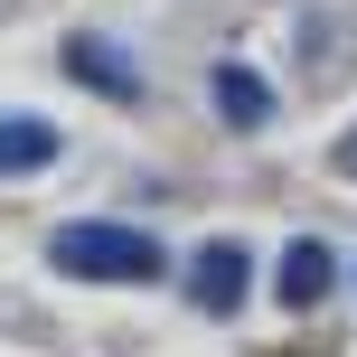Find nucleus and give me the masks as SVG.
I'll list each match as a JSON object with an SVG mask.
<instances>
[{
    "label": "nucleus",
    "mask_w": 357,
    "mask_h": 357,
    "mask_svg": "<svg viewBox=\"0 0 357 357\" xmlns=\"http://www.w3.org/2000/svg\"><path fill=\"white\" fill-rule=\"evenodd\" d=\"M47 264L75 273V282H160V245L142 226H56Z\"/></svg>",
    "instance_id": "f257e3e1"
},
{
    "label": "nucleus",
    "mask_w": 357,
    "mask_h": 357,
    "mask_svg": "<svg viewBox=\"0 0 357 357\" xmlns=\"http://www.w3.org/2000/svg\"><path fill=\"white\" fill-rule=\"evenodd\" d=\"M245 282H254L245 245H207V254L188 264V301L207 310V320H226V310H245Z\"/></svg>",
    "instance_id": "f03ea898"
},
{
    "label": "nucleus",
    "mask_w": 357,
    "mask_h": 357,
    "mask_svg": "<svg viewBox=\"0 0 357 357\" xmlns=\"http://www.w3.org/2000/svg\"><path fill=\"white\" fill-rule=\"evenodd\" d=\"M329 273H339V254L320 245V235H301V245L282 254V273H273V291H282V310H310L329 291Z\"/></svg>",
    "instance_id": "7ed1b4c3"
},
{
    "label": "nucleus",
    "mask_w": 357,
    "mask_h": 357,
    "mask_svg": "<svg viewBox=\"0 0 357 357\" xmlns=\"http://www.w3.org/2000/svg\"><path fill=\"white\" fill-rule=\"evenodd\" d=\"M47 160H56V123L0 113V169H47Z\"/></svg>",
    "instance_id": "20e7f679"
},
{
    "label": "nucleus",
    "mask_w": 357,
    "mask_h": 357,
    "mask_svg": "<svg viewBox=\"0 0 357 357\" xmlns=\"http://www.w3.org/2000/svg\"><path fill=\"white\" fill-rule=\"evenodd\" d=\"M66 66L85 75V85H104V94H123V104H132V94H142V75H132L123 56H104V38H75V47H66Z\"/></svg>",
    "instance_id": "39448f33"
},
{
    "label": "nucleus",
    "mask_w": 357,
    "mask_h": 357,
    "mask_svg": "<svg viewBox=\"0 0 357 357\" xmlns=\"http://www.w3.org/2000/svg\"><path fill=\"white\" fill-rule=\"evenodd\" d=\"M216 104H226V123H264V113H273V94H264V75L216 66Z\"/></svg>",
    "instance_id": "423d86ee"
},
{
    "label": "nucleus",
    "mask_w": 357,
    "mask_h": 357,
    "mask_svg": "<svg viewBox=\"0 0 357 357\" xmlns=\"http://www.w3.org/2000/svg\"><path fill=\"white\" fill-rule=\"evenodd\" d=\"M339 169H348V178H357V132H348V142H339Z\"/></svg>",
    "instance_id": "0eeeda50"
}]
</instances>
